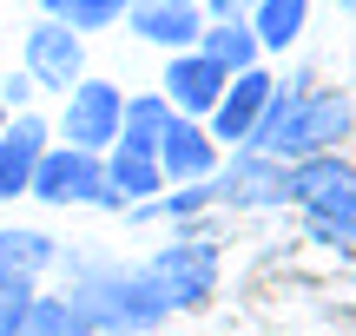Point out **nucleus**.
Returning a JSON list of instances; mask_svg holds the SVG:
<instances>
[{"instance_id": "obj_1", "label": "nucleus", "mask_w": 356, "mask_h": 336, "mask_svg": "<svg viewBox=\"0 0 356 336\" xmlns=\"http://www.w3.org/2000/svg\"><path fill=\"white\" fill-rule=\"evenodd\" d=\"M350 139V99L343 92H270L264 112H257L244 152H264L277 165H297V158H317V152H337Z\"/></svg>"}, {"instance_id": "obj_2", "label": "nucleus", "mask_w": 356, "mask_h": 336, "mask_svg": "<svg viewBox=\"0 0 356 336\" xmlns=\"http://www.w3.org/2000/svg\"><path fill=\"white\" fill-rule=\"evenodd\" d=\"M139 277L152 284V297L165 303V310H198V303H211V290H218V251L204 244V237H191V244L159 251Z\"/></svg>"}, {"instance_id": "obj_3", "label": "nucleus", "mask_w": 356, "mask_h": 336, "mask_svg": "<svg viewBox=\"0 0 356 336\" xmlns=\"http://www.w3.org/2000/svg\"><path fill=\"white\" fill-rule=\"evenodd\" d=\"M26 192L47 198V205H106V165L92 152H73V145H47L33 165V178H26Z\"/></svg>"}, {"instance_id": "obj_4", "label": "nucleus", "mask_w": 356, "mask_h": 336, "mask_svg": "<svg viewBox=\"0 0 356 336\" xmlns=\"http://www.w3.org/2000/svg\"><path fill=\"white\" fill-rule=\"evenodd\" d=\"M66 145L73 152H113L119 139V86H106V79H79L73 92H66V119H60Z\"/></svg>"}, {"instance_id": "obj_5", "label": "nucleus", "mask_w": 356, "mask_h": 336, "mask_svg": "<svg viewBox=\"0 0 356 336\" xmlns=\"http://www.w3.org/2000/svg\"><path fill=\"white\" fill-rule=\"evenodd\" d=\"M26 73L40 79V86H60V92H73L79 79H86V47H79V33L73 26H60V20H40L33 33H26Z\"/></svg>"}, {"instance_id": "obj_6", "label": "nucleus", "mask_w": 356, "mask_h": 336, "mask_svg": "<svg viewBox=\"0 0 356 336\" xmlns=\"http://www.w3.org/2000/svg\"><path fill=\"white\" fill-rule=\"evenodd\" d=\"M270 92H277V79H270L264 66H251V73H231V86L218 92V106H211V139H225V145H244Z\"/></svg>"}, {"instance_id": "obj_7", "label": "nucleus", "mask_w": 356, "mask_h": 336, "mask_svg": "<svg viewBox=\"0 0 356 336\" xmlns=\"http://www.w3.org/2000/svg\"><path fill=\"white\" fill-rule=\"evenodd\" d=\"M159 86H165L159 99H165L172 112H211L218 92L231 86V73H218V66L191 47V53H172V66H165V79H159Z\"/></svg>"}, {"instance_id": "obj_8", "label": "nucleus", "mask_w": 356, "mask_h": 336, "mask_svg": "<svg viewBox=\"0 0 356 336\" xmlns=\"http://www.w3.org/2000/svg\"><path fill=\"white\" fill-rule=\"evenodd\" d=\"M159 171L165 178H178V185H198L204 171H211V158H218V145H211V132L204 126H191L185 112H172L165 119V132H159Z\"/></svg>"}, {"instance_id": "obj_9", "label": "nucleus", "mask_w": 356, "mask_h": 336, "mask_svg": "<svg viewBox=\"0 0 356 336\" xmlns=\"http://www.w3.org/2000/svg\"><path fill=\"white\" fill-rule=\"evenodd\" d=\"M211 198H225V205H284V165L264 152H238L218 171Z\"/></svg>"}, {"instance_id": "obj_10", "label": "nucleus", "mask_w": 356, "mask_h": 336, "mask_svg": "<svg viewBox=\"0 0 356 336\" xmlns=\"http://www.w3.org/2000/svg\"><path fill=\"white\" fill-rule=\"evenodd\" d=\"M132 33L152 40V47H172V53H191L204 33V13L185 7V0H132Z\"/></svg>"}, {"instance_id": "obj_11", "label": "nucleus", "mask_w": 356, "mask_h": 336, "mask_svg": "<svg viewBox=\"0 0 356 336\" xmlns=\"http://www.w3.org/2000/svg\"><path fill=\"white\" fill-rule=\"evenodd\" d=\"M40 152H47V119L20 112V126L7 119V132H0V205L26 192V178H33V165H40Z\"/></svg>"}, {"instance_id": "obj_12", "label": "nucleus", "mask_w": 356, "mask_h": 336, "mask_svg": "<svg viewBox=\"0 0 356 336\" xmlns=\"http://www.w3.org/2000/svg\"><path fill=\"white\" fill-rule=\"evenodd\" d=\"M337 192H356V165L343 152H317V158L284 165V198H297V205H317V198H337Z\"/></svg>"}, {"instance_id": "obj_13", "label": "nucleus", "mask_w": 356, "mask_h": 336, "mask_svg": "<svg viewBox=\"0 0 356 336\" xmlns=\"http://www.w3.org/2000/svg\"><path fill=\"white\" fill-rule=\"evenodd\" d=\"M165 119H172V106L159 99V92H145V99H119V152H139V158H152L159 152V132H165Z\"/></svg>"}, {"instance_id": "obj_14", "label": "nucleus", "mask_w": 356, "mask_h": 336, "mask_svg": "<svg viewBox=\"0 0 356 336\" xmlns=\"http://www.w3.org/2000/svg\"><path fill=\"white\" fill-rule=\"evenodd\" d=\"M159 185H165V171H159V158H139V152H119L106 158V205H132V198H152Z\"/></svg>"}, {"instance_id": "obj_15", "label": "nucleus", "mask_w": 356, "mask_h": 336, "mask_svg": "<svg viewBox=\"0 0 356 336\" xmlns=\"http://www.w3.org/2000/svg\"><path fill=\"white\" fill-rule=\"evenodd\" d=\"M47 264H53V237H40V231H0V290L33 284Z\"/></svg>"}, {"instance_id": "obj_16", "label": "nucleus", "mask_w": 356, "mask_h": 336, "mask_svg": "<svg viewBox=\"0 0 356 336\" xmlns=\"http://www.w3.org/2000/svg\"><path fill=\"white\" fill-rule=\"evenodd\" d=\"M198 53L218 66V73H251V66H257V40H251V26H244V20L204 26V33H198Z\"/></svg>"}, {"instance_id": "obj_17", "label": "nucleus", "mask_w": 356, "mask_h": 336, "mask_svg": "<svg viewBox=\"0 0 356 336\" xmlns=\"http://www.w3.org/2000/svg\"><path fill=\"white\" fill-rule=\"evenodd\" d=\"M304 20H310V0H257L251 40L257 47H291V40L304 33Z\"/></svg>"}, {"instance_id": "obj_18", "label": "nucleus", "mask_w": 356, "mask_h": 336, "mask_svg": "<svg viewBox=\"0 0 356 336\" xmlns=\"http://www.w3.org/2000/svg\"><path fill=\"white\" fill-rule=\"evenodd\" d=\"M304 224L317 244H356V192H337V198H317V205H304Z\"/></svg>"}, {"instance_id": "obj_19", "label": "nucleus", "mask_w": 356, "mask_h": 336, "mask_svg": "<svg viewBox=\"0 0 356 336\" xmlns=\"http://www.w3.org/2000/svg\"><path fill=\"white\" fill-rule=\"evenodd\" d=\"M47 7V20L73 26V33H92V26H113L132 13V0H40Z\"/></svg>"}, {"instance_id": "obj_20", "label": "nucleus", "mask_w": 356, "mask_h": 336, "mask_svg": "<svg viewBox=\"0 0 356 336\" xmlns=\"http://www.w3.org/2000/svg\"><path fill=\"white\" fill-rule=\"evenodd\" d=\"M26 336H86V324L73 317L66 297H33V310H26Z\"/></svg>"}, {"instance_id": "obj_21", "label": "nucleus", "mask_w": 356, "mask_h": 336, "mask_svg": "<svg viewBox=\"0 0 356 336\" xmlns=\"http://www.w3.org/2000/svg\"><path fill=\"white\" fill-rule=\"evenodd\" d=\"M26 310H33V284L0 290V336H26Z\"/></svg>"}, {"instance_id": "obj_22", "label": "nucleus", "mask_w": 356, "mask_h": 336, "mask_svg": "<svg viewBox=\"0 0 356 336\" xmlns=\"http://www.w3.org/2000/svg\"><path fill=\"white\" fill-rule=\"evenodd\" d=\"M198 205H211V185H185V192L165 198L159 211H165V218H185V211H198Z\"/></svg>"}, {"instance_id": "obj_23", "label": "nucleus", "mask_w": 356, "mask_h": 336, "mask_svg": "<svg viewBox=\"0 0 356 336\" xmlns=\"http://www.w3.org/2000/svg\"><path fill=\"white\" fill-rule=\"evenodd\" d=\"M204 7H211V13H218V20H238V13H244V7H251V0H204Z\"/></svg>"}, {"instance_id": "obj_24", "label": "nucleus", "mask_w": 356, "mask_h": 336, "mask_svg": "<svg viewBox=\"0 0 356 336\" xmlns=\"http://www.w3.org/2000/svg\"><path fill=\"white\" fill-rule=\"evenodd\" d=\"M0 132H7V106H0Z\"/></svg>"}, {"instance_id": "obj_25", "label": "nucleus", "mask_w": 356, "mask_h": 336, "mask_svg": "<svg viewBox=\"0 0 356 336\" xmlns=\"http://www.w3.org/2000/svg\"><path fill=\"white\" fill-rule=\"evenodd\" d=\"M99 336H126V330H99Z\"/></svg>"}, {"instance_id": "obj_26", "label": "nucleus", "mask_w": 356, "mask_h": 336, "mask_svg": "<svg viewBox=\"0 0 356 336\" xmlns=\"http://www.w3.org/2000/svg\"><path fill=\"white\" fill-rule=\"evenodd\" d=\"M185 7H198V0H185Z\"/></svg>"}, {"instance_id": "obj_27", "label": "nucleus", "mask_w": 356, "mask_h": 336, "mask_svg": "<svg viewBox=\"0 0 356 336\" xmlns=\"http://www.w3.org/2000/svg\"><path fill=\"white\" fill-rule=\"evenodd\" d=\"M343 7H356V0H343Z\"/></svg>"}]
</instances>
